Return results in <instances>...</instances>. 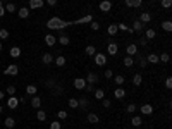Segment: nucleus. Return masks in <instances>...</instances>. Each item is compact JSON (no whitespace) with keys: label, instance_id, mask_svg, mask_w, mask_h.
Instances as JSON below:
<instances>
[{"label":"nucleus","instance_id":"59","mask_svg":"<svg viewBox=\"0 0 172 129\" xmlns=\"http://www.w3.org/2000/svg\"><path fill=\"white\" fill-rule=\"evenodd\" d=\"M4 97H5V91H0V100L4 98Z\"/></svg>","mask_w":172,"mask_h":129},{"label":"nucleus","instance_id":"27","mask_svg":"<svg viewBox=\"0 0 172 129\" xmlns=\"http://www.w3.org/2000/svg\"><path fill=\"white\" fill-rule=\"evenodd\" d=\"M146 62L148 64H158V53H150L146 57Z\"/></svg>","mask_w":172,"mask_h":129},{"label":"nucleus","instance_id":"39","mask_svg":"<svg viewBox=\"0 0 172 129\" xmlns=\"http://www.w3.org/2000/svg\"><path fill=\"white\" fill-rule=\"evenodd\" d=\"M36 119L38 120H47V112L45 110H36Z\"/></svg>","mask_w":172,"mask_h":129},{"label":"nucleus","instance_id":"5","mask_svg":"<svg viewBox=\"0 0 172 129\" xmlns=\"http://www.w3.org/2000/svg\"><path fill=\"white\" fill-rule=\"evenodd\" d=\"M59 33H60V35L57 36V43H60L62 47H67V45L71 43V38H69L65 33H62V31H59Z\"/></svg>","mask_w":172,"mask_h":129},{"label":"nucleus","instance_id":"62","mask_svg":"<svg viewBox=\"0 0 172 129\" xmlns=\"http://www.w3.org/2000/svg\"><path fill=\"white\" fill-rule=\"evenodd\" d=\"M0 126H2V122H0Z\"/></svg>","mask_w":172,"mask_h":129},{"label":"nucleus","instance_id":"51","mask_svg":"<svg viewBox=\"0 0 172 129\" xmlns=\"http://www.w3.org/2000/svg\"><path fill=\"white\" fill-rule=\"evenodd\" d=\"M5 16V7H4V2L0 0V17H4Z\"/></svg>","mask_w":172,"mask_h":129},{"label":"nucleus","instance_id":"14","mask_svg":"<svg viewBox=\"0 0 172 129\" xmlns=\"http://www.w3.org/2000/svg\"><path fill=\"white\" fill-rule=\"evenodd\" d=\"M100 10L101 12H110V9H112V2L110 0H103V2H100Z\"/></svg>","mask_w":172,"mask_h":129},{"label":"nucleus","instance_id":"24","mask_svg":"<svg viewBox=\"0 0 172 129\" xmlns=\"http://www.w3.org/2000/svg\"><path fill=\"white\" fill-rule=\"evenodd\" d=\"M26 93H28L30 97H35V95L38 93V88H36L35 84H28V86H26Z\"/></svg>","mask_w":172,"mask_h":129},{"label":"nucleus","instance_id":"48","mask_svg":"<svg viewBox=\"0 0 172 129\" xmlns=\"http://www.w3.org/2000/svg\"><path fill=\"white\" fill-rule=\"evenodd\" d=\"M57 117L60 120H64V119H67V112L65 110H59V114H57Z\"/></svg>","mask_w":172,"mask_h":129},{"label":"nucleus","instance_id":"13","mask_svg":"<svg viewBox=\"0 0 172 129\" xmlns=\"http://www.w3.org/2000/svg\"><path fill=\"white\" fill-rule=\"evenodd\" d=\"M17 105H19V98H16V97H9V98H7V107H9L10 110L17 109Z\"/></svg>","mask_w":172,"mask_h":129},{"label":"nucleus","instance_id":"56","mask_svg":"<svg viewBox=\"0 0 172 129\" xmlns=\"http://www.w3.org/2000/svg\"><path fill=\"white\" fill-rule=\"evenodd\" d=\"M47 5H50V7H55V5H57V0H47Z\"/></svg>","mask_w":172,"mask_h":129},{"label":"nucleus","instance_id":"3","mask_svg":"<svg viewBox=\"0 0 172 129\" xmlns=\"http://www.w3.org/2000/svg\"><path fill=\"white\" fill-rule=\"evenodd\" d=\"M4 74H5V76H17V74H19V66H16V64L7 66L5 71H4Z\"/></svg>","mask_w":172,"mask_h":129},{"label":"nucleus","instance_id":"34","mask_svg":"<svg viewBox=\"0 0 172 129\" xmlns=\"http://www.w3.org/2000/svg\"><path fill=\"white\" fill-rule=\"evenodd\" d=\"M117 31H119V28H117V24H110V26L107 28V33H109L110 36H115V35H117Z\"/></svg>","mask_w":172,"mask_h":129},{"label":"nucleus","instance_id":"58","mask_svg":"<svg viewBox=\"0 0 172 129\" xmlns=\"http://www.w3.org/2000/svg\"><path fill=\"white\" fill-rule=\"evenodd\" d=\"M124 4H126L127 7H132V0H124Z\"/></svg>","mask_w":172,"mask_h":129},{"label":"nucleus","instance_id":"61","mask_svg":"<svg viewBox=\"0 0 172 129\" xmlns=\"http://www.w3.org/2000/svg\"><path fill=\"white\" fill-rule=\"evenodd\" d=\"M0 52H2V41H0Z\"/></svg>","mask_w":172,"mask_h":129},{"label":"nucleus","instance_id":"19","mask_svg":"<svg viewBox=\"0 0 172 129\" xmlns=\"http://www.w3.org/2000/svg\"><path fill=\"white\" fill-rule=\"evenodd\" d=\"M134 57H136V62H138V66H140V67H148L146 57H143V55H140V53H136Z\"/></svg>","mask_w":172,"mask_h":129},{"label":"nucleus","instance_id":"35","mask_svg":"<svg viewBox=\"0 0 172 129\" xmlns=\"http://www.w3.org/2000/svg\"><path fill=\"white\" fill-rule=\"evenodd\" d=\"M84 53H86V55H88V57H93V55H95V53H96V48H95V47H93V45H88V47H86V48H84Z\"/></svg>","mask_w":172,"mask_h":129},{"label":"nucleus","instance_id":"4","mask_svg":"<svg viewBox=\"0 0 172 129\" xmlns=\"http://www.w3.org/2000/svg\"><path fill=\"white\" fill-rule=\"evenodd\" d=\"M93 59H95V64H96V66H105V64H107V55L101 53V52H96V53L93 55Z\"/></svg>","mask_w":172,"mask_h":129},{"label":"nucleus","instance_id":"2","mask_svg":"<svg viewBox=\"0 0 172 129\" xmlns=\"http://www.w3.org/2000/svg\"><path fill=\"white\" fill-rule=\"evenodd\" d=\"M117 52H119V45L115 43L114 40H109V45H107V53L114 57V55H117Z\"/></svg>","mask_w":172,"mask_h":129},{"label":"nucleus","instance_id":"32","mask_svg":"<svg viewBox=\"0 0 172 129\" xmlns=\"http://www.w3.org/2000/svg\"><path fill=\"white\" fill-rule=\"evenodd\" d=\"M131 124L134 126V128H140V126L143 124V119L140 117V115H134V117L131 119Z\"/></svg>","mask_w":172,"mask_h":129},{"label":"nucleus","instance_id":"18","mask_svg":"<svg viewBox=\"0 0 172 129\" xmlns=\"http://www.w3.org/2000/svg\"><path fill=\"white\" fill-rule=\"evenodd\" d=\"M41 62H43L45 66H48V64H52V62H53V55H52L50 52H45V53L41 55Z\"/></svg>","mask_w":172,"mask_h":129},{"label":"nucleus","instance_id":"36","mask_svg":"<svg viewBox=\"0 0 172 129\" xmlns=\"http://www.w3.org/2000/svg\"><path fill=\"white\" fill-rule=\"evenodd\" d=\"M9 52H10V57H14V59H17V57L21 55V48L19 47H12Z\"/></svg>","mask_w":172,"mask_h":129},{"label":"nucleus","instance_id":"47","mask_svg":"<svg viewBox=\"0 0 172 129\" xmlns=\"http://www.w3.org/2000/svg\"><path fill=\"white\" fill-rule=\"evenodd\" d=\"M5 93H9V97H14V93H16V86H7V89H5Z\"/></svg>","mask_w":172,"mask_h":129},{"label":"nucleus","instance_id":"1","mask_svg":"<svg viewBox=\"0 0 172 129\" xmlns=\"http://www.w3.org/2000/svg\"><path fill=\"white\" fill-rule=\"evenodd\" d=\"M69 26H72V21H62L60 17H50L47 21V28L52 31H64Z\"/></svg>","mask_w":172,"mask_h":129},{"label":"nucleus","instance_id":"60","mask_svg":"<svg viewBox=\"0 0 172 129\" xmlns=\"http://www.w3.org/2000/svg\"><path fill=\"white\" fill-rule=\"evenodd\" d=\"M2 112H4V107H2V105H0V114H2Z\"/></svg>","mask_w":172,"mask_h":129},{"label":"nucleus","instance_id":"52","mask_svg":"<svg viewBox=\"0 0 172 129\" xmlns=\"http://www.w3.org/2000/svg\"><path fill=\"white\" fill-rule=\"evenodd\" d=\"M165 86H167V89H171V88H172V78H171V76H169V78L165 79Z\"/></svg>","mask_w":172,"mask_h":129},{"label":"nucleus","instance_id":"37","mask_svg":"<svg viewBox=\"0 0 172 129\" xmlns=\"http://www.w3.org/2000/svg\"><path fill=\"white\" fill-rule=\"evenodd\" d=\"M5 7V12H9V14H14V12H17V7H16V4H7V5H4Z\"/></svg>","mask_w":172,"mask_h":129},{"label":"nucleus","instance_id":"9","mask_svg":"<svg viewBox=\"0 0 172 129\" xmlns=\"http://www.w3.org/2000/svg\"><path fill=\"white\" fill-rule=\"evenodd\" d=\"M43 5H45L43 0H30V7H28V9L30 10H36V9H41Z\"/></svg>","mask_w":172,"mask_h":129},{"label":"nucleus","instance_id":"41","mask_svg":"<svg viewBox=\"0 0 172 129\" xmlns=\"http://www.w3.org/2000/svg\"><path fill=\"white\" fill-rule=\"evenodd\" d=\"M162 28L165 31H172V21H169V19L163 21V22H162Z\"/></svg>","mask_w":172,"mask_h":129},{"label":"nucleus","instance_id":"7","mask_svg":"<svg viewBox=\"0 0 172 129\" xmlns=\"http://www.w3.org/2000/svg\"><path fill=\"white\" fill-rule=\"evenodd\" d=\"M91 21H93V16H91V14H86V16L79 17V19L72 21V24H90Z\"/></svg>","mask_w":172,"mask_h":129},{"label":"nucleus","instance_id":"10","mask_svg":"<svg viewBox=\"0 0 172 129\" xmlns=\"http://www.w3.org/2000/svg\"><path fill=\"white\" fill-rule=\"evenodd\" d=\"M72 84H74V88L76 89H84V86H86V81H84V78H76V79L72 81Z\"/></svg>","mask_w":172,"mask_h":129},{"label":"nucleus","instance_id":"12","mask_svg":"<svg viewBox=\"0 0 172 129\" xmlns=\"http://www.w3.org/2000/svg\"><path fill=\"white\" fill-rule=\"evenodd\" d=\"M126 97V89L122 88V86H117V88L114 89V98H117V100H122Z\"/></svg>","mask_w":172,"mask_h":129},{"label":"nucleus","instance_id":"49","mask_svg":"<svg viewBox=\"0 0 172 129\" xmlns=\"http://www.w3.org/2000/svg\"><path fill=\"white\" fill-rule=\"evenodd\" d=\"M90 26H91V30H93V31H98V30H100V24H98L96 21H91Z\"/></svg>","mask_w":172,"mask_h":129},{"label":"nucleus","instance_id":"53","mask_svg":"<svg viewBox=\"0 0 172 129\" xmlns=\"http://www.w3.org/2000/svg\"><path fill=\"white\" fill-rule=\"evenodd\" d=\"M141 4H143V0H132V7H141Z\"/></svg>","mask_w":172,"mask_h":129},{"label":"nucleus","instance_id":"44","mask_svg":"<svg viewBox=\"0 0 172 129\" xmlns=\"http://www.w3.org/2000/svg\"><path fill=\"white\" fill-rule=\"evenodd\" d=\"M50 129H62V124H60V120H52V124H50Z\"/></svg>","mask_w":172,"mask_h":129},{"label":"nucleus","instance_id":"8","mask_svg":"<svg viewBox=\"0 0 172 129\" xmlns=\"http://www.w3.org/2000/svg\"><path fill=\"white\" fill-rule=\"evenodd\" d=\"M138 109H140V112H141L143 115H152L153 114V105H150V103H145V105L138 107Z\"/></svg>","mask_w":172,"mask_h":129},{"label":"nucleus","instance_id":"29","mask_svg":"<svg viewBox=\"0 0 172 129\" xmlns=\"http://www.w3.org/2000/svg\"><path fill=\"white\" fill-rule=\"evenodd\" d=\"M114 83H115L117 86H122V84L126 83V78H124L122 74H117V76H114Z\"/></svg>","mask_w":172,"mask_h":129},{"label":"nucleus","instance_id":"20","mask_svg":"<svg viewBox=\"0 0 172 129\" xmlns=\"http://www.w3.org/2000/svg\"><path fill=\"white\" fill-rule=\"evenodd\" d=\"M45 43H47L48 47H53V45L57 43V36H53L52 33H48V35L45 36Z\"/></svg>","mask_w":172,"mask_h":129},{"label":"nucleus","instance_id":"11","mask_svg":"<svg viewBox=\"0 0 172 129\" xmlns=\"http://www.w3.org/2000/svg\"><path fill=\"white\" fill-rule=\"evenodd\" d=\"M138 53V47L134 45V43H129L127 47H126V55H129V57H134Z\"/></svg>","mask_w":172,"mask_h":129},{"label":"nucleus","instance_id":"45","mask_svg":"<svg viewBox=\"0 0 172 129\" xmlns=\"http://www.w3.org/2000/svg\"><path fill=\"white\" fill-rule=\"evenodd\" d=\"M10 35H9V31L7 30H0V40H7Z\"/></svg>","mask_w":172,"mask_h":129},{"label":"nucleus","instance_id":"15","mask_svg":"<svg viewBox=\"0 0 172 129\" xmlns=\"http://www.w3.org/2000/svg\"><path fill=\"white\" fill-rule=\"evenodd\" d=\"M143 28H145V24L143 22H140V19H134V22H132V33H141Z\"/></svg>","mask_w":172,"mask_h":129},{"label":"nucleus","instance_id":"28","mask_svg":"<svg viewBox=\"0 0 172 129\" xmlns=\"http://www.w3.org/2000/svg\"><path fill=\"white\" fill-rule=\"evenodd\" d=\"M158 62H163V64H167V62H171V55H169L167 52H162V53L158 55Z\"/></svg>","mask_w":172,"mask_h":129},{"label":"nucleus","instance_id":"17","mask_svg":"<svg viewBox=\"0 0 172 129\" xmlns=\"http://www.w3.org/2000/svg\"><path fill=\"white\" fill-rule=\"evenodd\" d=\"M138 19H140V22H143V24H148V22L152 21V14H150V12H141Z\"/></svg>","mask_w":172,"mask_h":129},{"label":"nucleus","instance_id":"25","mask_svg":"<svg viewBox=\"0 0 172 129\" xmlns=\"http://www.w3.org/2000/svg\"><path fill=\"white\" fill-rule=\"evenodd\" d=\"M4 126H5L7 129H12L14 126H16V119H14V117H7V119L4 120Z\"/></svg>","mask_w":172,"mask_h":129},{"label":"nucleus","instance_id":"54","mask_svg":"<svg viewBox=\"0 0 172 129\" xmlns=\"http://www.w3.org/2000/svg\"><path fill=\"white\" fill-rule=\"evenodd\" d=\"M138 43H140L141 47H146V45H148V40H146V38H140V41H138Z\"/></svg>","mask_w":172,"mask_h":129},{"label":"nucleus","instance_id":"6","mask_svg":"<svg viewBox=\"0 0 172 129\" xmlns=\"http://www.w3.org/2000/svg\"><path fill=\"white\" fill-rule=\"evenodd\" d=\"M84 81H86L88 84H96L100 79H98V74H96V72H88L86 78H84Z\"/></svg>","mask_w":172,"mask_h":129},{"label":"nucleus","instance_id":"46","mask_svg":"<svg viewBox=\"0 0 172 129\" xmlns=\"http://www.w3.org/2000/svg\"><path fill=\"white\" fill-rule=\"evenodd\" d=\"M160 4H162V7H163V9H171L172 0H160Z\"/></svg>","mask_w":172,"mask_h":129},{"label":"nucleus","instance_id":"31","mask_svg":"<svg viewBox=\"0 0 172 129\" xmlns=\"http://www.w3.org/2000/svg\"><path fill=\"white\" fill-rule=\"evenodd\" d=\"M141 83H143V76H141V74H138V72H136V74L132 76V84H134V86H140Z\"/></svg>","mask_w":172,"mask_h":129},{"label":"nucleus","instance_id":"50","mask_svg":"<svg viewBox=\"0 0 172 129\" xmlns=\"http://www.w3.org/2000/svg\"><path fill=\"white\" fill-rule=\"evenodd\" d=\"M105 78H107V79H112V78H114V72H112V69H107V71H105Z\"/></svg>","mask_w":172,"mask_h":129},{"label":"nucleus","instance_id":"22","mask_svg":"<svg viewBox=\"0 0 172 129\" xmlns=\"http://www.w3.org/2000/svg\"><path fill=\"white\" fill-rule=\"evenodd\" d=\"M31 107H33V109H40L41 107V98L40 97H36V95H35V97H31Z\"/></svg>","mask_w":172,"mask_h":129},{"label":"nucleus","instance_id":"26","mask_svg":"<svg viewBox=\"0 0 172 129\" xmlns=\"http://www.w3.org/2000/svg\"><path fill=\"white\" fill-rule=\"evenodd\" d=\"M122 64H124V67H132V66H134V59L129 57V55H126L124 60H122Z\"/></svg>","mask_w":172,"mask_h":129},{"label":"nucleus","instance_id":"16","mask_svg":"<svg viewBox=\"0 0 172 129\" xmlns=\"http://www.w3.org/2000/svg\"><path fill=\"white\" fill-rule=\"evenodd\" d=\"M30 12L31 10L28 7H21V9H17V16H19L21 19H28L30 17Z\"/></svg>","mask_w":172,"mask_h":129},{"label":"nucleus","instance_id":"21","mask_svg":"<svg viewBox=\"0 0 172 129\" xmlns=\"http://www.w3.org/2000/svg\"><path fill=\"white\" fill-rule=\"evenodd\" d=\"M78 105H79V109L81 110H86L88 109V105H90V100L86 98V97H81V98L78 100Z\"/></svg>","mask_w":172,"mask_h":129},{"label":"nucleus","instance_id":"38","mask_svg":"<svg viewBox=\"0 0 172 129\" xmlns=\"http://www.w3.org/2000/svg\"><path fill=\"white\" fill-rule=\"evenodd\" d=\"M155 36H157V31H155V30H152V28H150V30H146V33H145V38H148V40H153Z\"/></svg>","mask_w":172,"mask_h":129},{"label":"nucleus","instance_id":"40","mask_svg":"<svg viewBox=\"0 0 172 129\" xmlns=\"http://www.w3.org/2000/svg\"><path fill=\"white\" fill-rule=\"evenodd\" d=\"M67 105L71 107V109H79V105H78V98H69V102H67Z\"/></svg>","mask_w":172,"mask_h":129},{"label":"nucleus","instance_id":"33","mask_svg":"<svg viewBox=\"0 0 172 129\" xmlns=\"http://www.w3.org/2000/svg\"><path fill=\"white\" fill-rule=\"evenodd\" d=\"M93 93H95V98H96V100H103V98H105V91H103L101 88H96Z\"/></svg>","mask_w":172,"mask_h":129},{"label":"nucleus","instance_id":"43","mask_svg":"<svg viewBox=\"0 0 172 129\" xmlns=\"http://www.w3.org/2000/svg\"><path fill=\"white\" fill-rule=\"evenodd\" d=\"M101 107H103V109H110V107H112V102L109 98H103V100H101Z\"/></svg>","mask_w":172,"mask_h":129},{"label":"nucleus","instance_id":"57","mask_svg":"<svg viewBox=\"0 0 172 129\" xmlns=\"http://www.w3.org/2000/svg\"><path fill=\"white\" fill-rule=\"evenodd\" d=\"M45 84H47V88H53V86H55V81H53V79H52V81H47Z\"/></svg>","mask_w":172,"mask_h":129},{"label":"nucleus","instance_id":"55","mask_svg":"<svg viewBox=\"0 0 172 129\" xmlns=\"http://www.w3.org/2000/svg\"><path fill=\"white\" fill-rule=\"evenodd\" d=\"M84 91L91 93V91H93V84H88V83H86V86H84Z\"/></svg>","mask_w":172,"mask_h":129},{"label":"nucleus","instance_id":"23","mask_svg":"<svg viewBox=\"0 0 172 129\" xmlns=\"http://www.w3.org/2000/svg\"><path fill=\"white\" fill-rule=\"evenodd\" d=\"M53 62H55L57 67H64V66H65V57H64V55H59V57L53 59Z\"/></svg>","mask_w":172,"mask_h":129},{"label":"nucleus","instance_id":"42","mask_svg":"<svg viewBox=\"0 0 172 129\" xmlns=\"http://www.w3.org/2000/svg\"><path fill=\"white\" fill-rule=\"evenodd\" d=\"M138 110V105H134V103H129L127 107H126V112H129V114H134Z\"/></svg>","mask_w":172,"mask_h":129},{"label":"nucleus","instance_id":"30","mask_svg":"<svg viewBox=\"0 0 172 129\" xmlns=\"http://www.w3.org/2000/svg\"><path fill=\"white\" fill-rule=\"evenodd\" d=\"M86 119H88V122H90V124H96V122H100L98 115H96V114H93V112H90V114H88V117H86Z\"/></svg>","mask_w":172,"mask_h":129}]
</instances>
